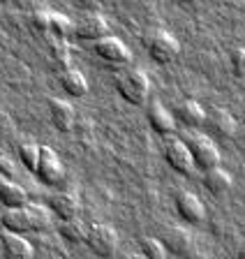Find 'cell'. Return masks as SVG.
Returning <instances> with one entry per match:
<instances>
[{
    "label": "cell",
    "mask_w": 245,
    "mask_h": 259,
    "mask_svg": "<svg viewBox=\"0 0 245 259\" xmlns=\"http://www.w3.org/2000/svg\"><path fill=\"white\" fill-rule=\"evenodd\" d=\"M49 35L56 39H67L70 35H74V23L67 19L65 14L51 12V21H49Z\"/></svg>",
    "instance_id": "24"
},
{
    "label": "cell",
    "mask_w": 245,
    "mask_h": 259,
    "mask_svg": "<svg viewBox=\"0 0 245 259\" xmlns=\"http://www.w3.org/2000/svg\"><path fill=\"white\" fill-rule=\"evenodd\" d=\"M146 118H148V125H151V130L155 132V135H171L176 130V118L174 113L167 111V109L162 107L160 102H151L146 109Z\"/></svg>",
    "instance_id": "12"
},
{
    "label": "cell",
    "mask_w": 245,
    "mask_h": 259,
    "mask_svg": "<svg viewBox=\"0 0 245 259\" xmlns=\"http://www.w3.org/2000/svg\"><path fill=\"white\" fill-rule=\"evenodd\" d=\"M164 160L174 171L183 174V176H192L194 174V162H192V155L187 151L185 141L180 139H171L169 144L164 146Z\"/></svg>",
    "instance_id": "7"
},
{
    "label": "cell",
    "mask_w": 245,
    "mask_h": 259,
    "mask_svg": "<svg viewBox=\"0 0 245 259\" xmlns=\"http://www.w3.org/2000/svg\"><path fill=\"white\" fill-rule=\"evenodd\" d=\"M204 125H208V130H211L218 139H231V137L236 135V120L227 109H213V111H206Z\"/></svg>",
    "instance_id": "10"
},
{
    "label": "cell",
    "mask_w": 245,
    "mask_h": 259,
    "mask_svg": "<svg viewBox=\"0 0 245 259\" xmlns=\"http://www.w3.org/2000/svg\"><path fill=\"white\" fill-rule=\"evenodd\" d=\"M187 151L192 155V162H194V169H202V171H208V169L220 167V151L215 148L208 137L204 135H190L185 139Z\"/></svg>",
    "instance_id": "3"
},
{
    "label": "cell",
    "mask_w": 245,
    "mask_h": 259,
    "mask_svg": "<svg viewBox=\"0 0 245 259\" xmlns=\"http://www.w3.org/2000/svg\"><path fill=\"white\" fill-rule=\"evenodd\" d=\"M49 208L54 210L60 220H67V218H76L79 215V197L74 192H56L49 199Z\"/></svg>",
    "instance_id": "16"
},
{
    "label": "cell",
    "mask_w": 245,
    "mask_h": 259,
    "mask_svg": "<svg viewBox=\"0 0 245 259\" xmlns=\"http://www.w3.org/2000/svg\"><path fill=\"white\" fill-rule=\"evenodd\" d=\"M176 118L185 125V127H202L204 120H206V111L194 100H183L176 107Z\"/></svg>",
    "instance_id": "17"
},
{
    "label": "cell",
    "mask_w": 245,
    "mask_h": 259,
    "mask_svg": "<svg viewBox=\"0 0 245 259\" xmlns=\"http://www.w3.org/2000/svg\"><path fill=\"white\" fill-rule=\"evenodd\" d=\"M12 174H14V162H12L5 153H0V176L10 178Z\"/></svg>",
    "instance_id": "29"
},
{
    "label": "cell",
    "mask_w": 245,
    "mask_h": 259,
    "mask_svg": "<svg viewBox=\"0 0 245 259\" xmlns=\"http://www.w3.org/2000/svg\"><path fill=\"white\" fill-rule=\"evenodd\" d=\"M83 243L102 259H111L118 250V236L109 225H90Z\"/></svg>",
    "instance_id": "4"
},
{
    "label": "cell",
    "mask_w": 245,
    "mask_h": 259,
    "mask_svg": "<svg viewBox=\"0 0 245 259\" xmlns=\"http://www.w3.org/2000/svg\"><path fill=\"white\" fill-rule=\"evenodd\" d=\"M0 252L7 259H33V245L23 238V234L3 232L0 236Z\"/></svg>",
    "instance_id": "11"
},
{
    "label": "cell",
    "mask_w": 245,
    "mask_h": 259,
    "mask_svg": "<svg viewBox=\"0 0 245 259\" xmlns=\"http://www.w3.org/2000/svg\"><path fill=\"white\" fill-rule=\"evenodd\" d=\"M30 232H44L51 227V210L42 204H26Z\"/></svg>",
    "instance_id": "21"
},
{
    "label": "cell",
    "mask_w": 245,
    "mask_h": 259,
    "mask_svg": "<svg viewBox=\"0 0 245 259\" xmlns=\"http://www.w3.org/2000/svg\"><path fill=\"white\" fill-rule=\"evenodd\" d=\"M49 58L51 63H54L56 70H65V67H70V47H67L65 39H51L49 42Z\"/></svg>",
    "instance_id": "23"
},
{
    "label": "cell",
    "mask_w": 245,
    "mask_h": 259,
    "mask_svg": "<svg viewBox=\"0 0 245 259\" xmlns=\"http://www.w3.org/2000/svg\"><path fill=\"white\" fill-rule=\"evenodd\" d=\"M107 35H109V23L100 14H88L74 26V37H79L81 42H97Z\"/></svg>",
    "instance_id": "8"
},
{
    "label": "cell",
    "mask_w": 245,
    "mask_h": 259,
    "mask_svg": "<svg viewBox=\"0 0 245 259\" xmlns=\"http://www.w3.org/2000/svg\"><path fill=\"white\" fill-rule=\"evenodd\" d=\"M236 257H238V259H245V243H243V245H240V248H238V252H236Z\"/></svg>",
    "instance_id": "31"
},
{
    "label": "cell",
    "mask_w": 245,
    "mask_h": 259,
    "mask_svg": "<svg viewBox=\"0 0 245 259\" xmlns=\"http://www.w3.org/2000/svg\"><path fill=\"white\" fill-rule=\"evenodd\" d=\"M202 183H204V188L213 194V197H220V194L229 192V188H231V176H229L224 169L215 167V169L204 171V181H202Z\"/></svg>",
    "instance_id": "19"
},
{
    "label": "cell",
    "mask_w": 245,
    "mask_h": 259,
    "mask_svg": "<svg viewBox=\"0 0 245 259\" xmlns=\"http://www.w3.org/2000/svg\"><path fill=\"white\" fill-rule=\"evenodd\" d=\"M93 51L102 63L111 65V67H125V65L132 60L130 49L120 42V39L111 37V35H107V37L93 42Z\"/></svg>",
    "instance_id": "5"
},
{
    "label": "cell",
    "mask_w": 245,
    "mask_h": 259,
    "mask_svg": "<svg viewBox=\"0 0 245 259\" xmlns=\"http://www.w3.org/2000/svg\"><path fill=\"white\" fill-rule=\"evenodd\" d=\"M116 91L120 93L123 100H127L130 104H143L151 95V81H148L143 70H123L120 74H116Z\"/></svg>",
    "instance_id": "1"
},
{
    "label": "cell",
    "mask_w": 245,
    "mask_h": 259,
    "mask_svg": "<svg viewBox=\"0 0 245 259\" xmlns=\"http://www.w3.org/2000/svg\"><path fill=\"white\" fill-rule=\"evenodd\" d=\"M49 21H51V12L37 10L30 14V28L37 32H49Z\"/></svg>",
    "instance_id": "27"
},
{
    "label": "cell",
    "mask_w": 245,
    "mask_h": 259,
    "mask_svg": "<svg viewBox=\"0 0 245 259\" xmlns=\"http://www.w3.org/2000/svg\"><path fill=\"white\" fill-rule=\"evenodd\" d=\"M120 259H146V257H143L141 252H127V254H123Z\"/></svg>",
    "instance_id": "30"
},
{
    "label": "cell",
    "mask_w": 245,
    "mask_h": 259,
    "mask_svg": "<svg viewBox=\"0 0 245 259\" xmlns=\"http://www.w3.org/2000/svg\"><path fill=\"white\" fill-rule=\"evenodd\" d=\"M146 49H148V54H151V58L160 65L174 63L180 54L178 39H176L171 32L160 30V28L158 30H151L146 35Z\"/></svg>",
    "instance_id": "2"
},
{
    "label": "cell",
    "mask_w": 245,
    "mask_h": 259,
    "mask_svg": "<svg viewBox=\"0 0 245 259\" xmlns=\"http://www.w3.org/2000/svg\"><path fill=\"white\" fill-rule=\"evenodd\" d=\"M141 254L146 259H167V248L162 241L155 236H143L141 238Z\"/></svg>",
    "instance_id": "26"
},
{
    "label": "cell",
    "mask_w": 245,
    "mask_h": 259,
    "mask_svg": "<svg viewBox=\"0 0 245 259\" xmlns=\"http://www.w3.org/2000/svg\"><path fill=\"white\" fill-rule=\"evenodd\" d=\"M49 118L58 132H72L76 120L74 107L70 102H65V100H56L54 97V100H49Z\"/></svg>",
    "instance_id": "13"
},
{
    "label": "cell",
    "mask_w": 245,
    "mask_h": 259,
    "mask_svg": "<svg viewBox=\"0 0 245 259\" xmlns=\"http://www.w3.org/2000/svg\"><path fill=\"white\" fill-rule=\"evenodd\" d=\"M86 232H88V227L79 220V215H76V218H67V220H63L58 225V234L65 238V241H70V243H83Z\"/></svg>",
    "instance_id": "22"
},
{
    "label": "cell",
    "mask_w": 245,
    "mask_h": 259,
    "mask_svg": "<svg viewBox=\"0 0 245 259\" xmlns=\"http://www.w3.org/2000/svg\"><path fill=\"white\" fill-rule=\"evenodd\" d=\"M180 3H194V0H180Z\"/></svg>",
    "instance_id": "33"
},
{
    "label": "cell",
    "mask_w": 245,
    "mask_h": 259,
    "mask_svg": "<svg viewBox=\"0 0 245 259\" xmlns=\"http://www.w3.org/2000/svg\"><path fill=\"white\" fill-rule=\"evenodd\" d=\"M35 176L42 181L44 185H60L65 181V167H63V162L58 160L51 148L46 146H39V162L37 167H35Z\"/></svg>",
    "instance_id": "6"
},
{
    "label": "cell",
    "mask_w": 245,
    "mask_h": 259,
    "mask_svg": "<svg viewBox=\"0 0 245 259\" xmlns=\"http://www.w3.org/2000/svg\"><path fill=\"white\" fill-rule=\"evenodd\" d=\"M5 181H7L5 176H0V188H3V185H5Z\"/></svg>",
    "instance_id": "32"
},
{
    "label": "cell",
    "mask_w": 245,
    "mask_h": 259,
    "mask_svg": "<svg viewBox=\"0 0 245 259\" xmlns=\"http://www.w3.org/2000/svg\"><path fill=\"white\" fill-rule=\"evenodd\" d=\"M3 3H5V0H3Z\"/></svg>",
    "instance_id": "34"
},
{
    "label": "cell",
    "mask_w": 245,
    "mask_h": 259,
    "mask_svg": "<svg viewBox=\"0 0 245 259\" xmlns=\"http://www.w3.org/2000/svg\"><path fill=\"white\" fill-rule=\"evenodd\" d=\"M19 160H21V164L28 171H35V167H37V162H39V146L33 144V141L21 144L19 146Z\"/></svg>",
    "instance_id": "25"
},
{
    "label": "cell",
    "mask_w": 245,
    "mask_h": 259,
    "mask_svg": "<svg viewBox=\"0 0 245 259\" xmlns=\"http://www.w3.org/2000/svg\"><path fill=\"white\" fill-rule=\"evenodd\" d=\"M0 225L5 232H14V234H23L30 232V225H28V213L26 206H19V208H5L0 210Z\"/></svg>",
    "instance_id": "18"
},
{
    "label": "cell",
    "mask_w": 245,
    "mask_h": 259,
    "mask_svg": "<svg viewBox=\"0 0 245 259\" xmlns=\"http://www.w3.org/2000/svg\"><path fill=\"white\" fill-rule=\"evenodd\" d=\"M176 213L180 215V220L190 222V225H197V222H202L204 215H206V210H204V204L202 199L192 192H178L176 194Z\"/></svg>",
    "instance_id": "9"
},
{
    "label": "cell",
    "mask_w": 245,
    "mask_h": 259,
    "mask_svg": "<svg viewBox=\"0 0 245 259\" xmlns=\"http://www.w3.org/2000/svg\"><path fill=\"white\" fill-rule=\"evenodd\" d=\"M58 81H60V88L72 97H83L88 93V81L81 72L76 67H65V70L58 72Z\"/></svg>",
    "instance_id": "15"
},
{
    "label": "cell",
    "mask_w": 245,
    "mask_h": 259,
    "mask_svg": "<svg viewBox=\"0 0 245 259\" xmlns=\"http://www.w3.org/2000/svg\"><path fill=\"white\" fill-rule=\"evenodd\" d=\"M229 65H231V72L243 79L245 76V49H240V47L234 49V51L229 54Z\"/></svg>",
    "instance_id": "28"
},
{
    "label": "cell",
    "mask_w": 245,
    "mask_h": 259,
    "mask_svg": "<svg viewBox=\"0 0 245 259\" xmlns=\"http://www.w3.org/2000/svg\"><path fill=\"white\" fill-rule=\"evenodd\" d=\"M162 245L167 248V252L180 254V257H187L192 252V236L178 227H167L162 232Z\"/></svg>",
    "instance_id": "14"
},
{
    "label": "cell",
    "mask_w": 245,
    "mask_h": 259,
    "mask_svg": "<svg viewBox=\"0 0 245 259\" xmlns=\"http://www.w3.org/2000/svg\"><path fill=\"white\" fill-rule=\"evenodd\" d=\"M0 204L5 206V208H19V206L28 204V194L19 183H14V181L7 178L5 185L0 188Z\"/></svg>",
    "instance_id": "20"
}]
</instances>
